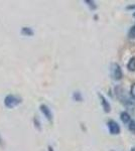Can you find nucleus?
I'll return each mask as SVG.
<instances>
[{"mask_svg":"<svg viewBox=\"0 0 135 151\" xmlns=\"http://www.w3.org/2000/svg\"><path fill=\"white\" fill-rule=\"evenodd\" d=\"M110 75H111L112 79L115 80V81L121 80L122 77H123V72L121 70V67L116 63L111 64V65H110Z\"/></svg>","mask_w":135,"mask_h":151,"instance_id":"1","label":"nucleus"},{"mask_svg":"<svg viewBox=\"0 0 135 151\" xmlns=\"http://www.w3.org/2000/svg\"><path fill=\"white\" fill-rule=\"evenodd\" d=\"M21 103V99L19 97L15 96V95H8V96L5 97L4 99V104L7 108H14V107L18 106L19 104Z\"/></svg>","mask_w":135,"mask_h":151,"instance_id":"2","label":"nucleus"},{"mask_svg":"<svg viewBox=\"0 0 135 151\" xmlns=\"http://www.w3.org/2000/svg\"><path fill=\"white\" fill-rule=\"evenodd\" d=\"M107 127H108V130H109L110 134L112 135H118L121 131V128H120V125L118 123L116 122L115 120H108L107 122Z\"/></svg>","mask_w":135,"mask_h":151,"instance_id":"3","label":"nucleus"},{"mask_svg":"<svg viewBox=\"0 0 135 151\" xmlns=\"http://www.w3.org/2000/svg\"><path fill=\"white\" fill-rule=\"evenodd\" d=\"M98 96H99L100 101H101V105H102L103 110H104L105 113H109V112L111 111V106H110V103L107 101V99L105 98L102 94L99 93V94H98Z\"/></svg>","mask_w":135,"mask_h":151,"instance_id":"4","label":"nucleus"},{"mask_svg":"<svg viewBox=\"0 0 135 151\" xmlns=\"http://www.w3.org/2000/svg\"><path fill=\"white\" fill-rule=\"evenodd\" d=\"M40 111H41V113L45 115V117L46 119H48L50 122H53V114H51V111L50 110V108H48L46 105H40Z\"/></svg>","mask_w":135,"mask_h":151,"instance_id":"5","label":"nucleus"},{"mask_svg":"<svg viewBox=\"0 0 135 151\" xmlns=\"http://www.w3.org/2000/svg\"><path fill=\"white\" fill-rule=\"evenodd\" d=\"M120 119H121L122 123L126 124V125H128V124L131 122V117H130V115L128 113H127L126 111H123L120 113Z\"/></svg>","mask_w":135,"mask_h":151,"instance_id":"6","label":"nucleus"},{"mask_svg":"<svg viewBox=\"0 0 135 151\" xmlns=\"http://www.w3.org/2000/svg\"><path fill=\"white\" fill-rule=\"evenodd\" d=\"M127 69L130 72H135V57H132L129 60L128 64H127Z\"/></svg>","mask_w":135,"mask_h":151,"instance_id":"7","label":"nucleus"},{"mask_svg":"<svg viewBox=\"0 0 135 151\" xmlns=\"http://www.w3.org/2000/svg\"><path fill=\"white\" fill-rule=\"evenodd\" d=\"M21 33H22L23 35H33V31L31 28L29 27H22V29H21Z\"/></svg>","mask_w":135,"mask_h":151,"instance_id":"8","label":"nucleus"},{"mask_svg":"<svg viewBox=\"0 0 135 151\" xmlns=\"http://www.w3.org/2000/svg\"><path fill=\"white\" fill-rule=\"evenodd\" d=\"M73 98H74V100H76V101H78V102H81L83 100V97L80 92H75L73 95Z\"/></svg>","mask_w":135,"mask_h":151,"instance_id":"9","label":"nucleus"},{"mask_svg":"<svg viewBox=\"0 0 135 151\" xmlns=\"http://www.w3.org/2000/svg\"><path fill=\"white\" fill-rule=\"evenodd\" d=\"M85 3H87V5L90 7L92 10H94V9L97 8V5H96V3L94 1H90V0H86Z\"/></svg>","mask_w":135,"mask_h":151,"instance_id":"10","label":"nucleus"},{"mask_svg":"<svg viewBox=\"0 0 135 151\" xmlns=\"http://www.w3.org/2000/svg\"><path fill=\"white\" fill-rule=\"evenodd\" d=\"M130 95H131V98L135 100V83H133L130 87Z\"/></svg>","mask_w":135,"mask_h":151,"instance_id":"11","label":"nucleus"},{"mask_svg":"<svg viewBox=\"0 0 135 151\" xmlns=\"http://www.w3.org/2000/svg\"><path fill=\"white\" fill-rule=\"evenodd\" d=\"M128 129H129L130 131H131V132L135 133V121L132 120L131 122L128 124Z\"/></svg>","mask_w":135,"mask_h":151,"instance_id":"12","label":"nucleus"},{"mask_svg":"<svg viewBox=\"0 0 135 151\" xmlns=\"http://www.w3.org/2000/svg\"><path fill=\"white\" fill-rule=\"evenodd\" d=\"M128 36H129L130 38L135 37V25H134V26H132V27L130 28L129 33H128Z\"/></svg>","mask_w":135,"mask_h":151,"instance_id":"13","label":"nucleus"},{"mask_svg":"<svg viewBox=\"0 0 135 151\" xmlns=\"http://www.w3.org/2000/svg\"><path fill=\"white\" fill-rule=\"evenodd\" d=\"M126 9H128V10H132V9H135V5H134V4H132V5L127 6Z\"/></svg>","mask_w":135,"mask_h":151,"instance_id":"14","label":"nucleus"},{"mask_svg":"<svg viewBox=\"0 0 135 151\" xmlns=\"http://www.w3.org/2000/svg\"><path fill=\"white\" fill-rule=\"evenodd\" d=\"M48 151H53V147H51V146H48Z\"/></svg>","mask_w":135,"mask_h":151,"instance_id":"15","label":"nucleus"},{"mask_svg":"<svg viewBox=\"0 0 135 151\" xmlns=\"http://www.w3.org/2000/svg\"><path fill=\"white\" fill-rule=\"evenodd\" d=\"M2 141H3V140H2V139H1V137H0V145L3 144V142H2Z\"/></svg>","mask_w":135,"mask_h":151,"instance_id":"16","label":"nucleus"},{"mask_svg":"<svg viewBox=\"0 0 135 151\" xmlns=\"http://www.w3.org/2000/svg\"><path fill=\"white\" fill-rule=\"evenodd\" d=\"M130 151H135V147H132V148H131V150H130Z\"/></svg>","mask_w":135,"mask_h":151,"instance_id":"17","label":"nucleus"},{"mask_svg":"<svg viewBox=\"0 0 135 151\" xmlns=\"http://www.w3.org/2000/svg\"><path fill=\"white\" fill-rule=\"evenodd\" d=\"M133 16H134V17H135V12H134V13H133Z\"/></svg>","mask_w":135,"mask_h":151,"instance_id":"18","label":"nucleus"},{"mask_svg":"<svg viewBox=\"0 0 135 151\" xmlns=\"http://www.w3.org/2000/svg\"><path fill=\"white\" fill-rule=\"evenodd\" d=\"M111 151H116V150H111Z\"/></svg>","mask_w":135,"mask_h":151,"instance_id":"19","label":"nucleus"}]
</instances>
